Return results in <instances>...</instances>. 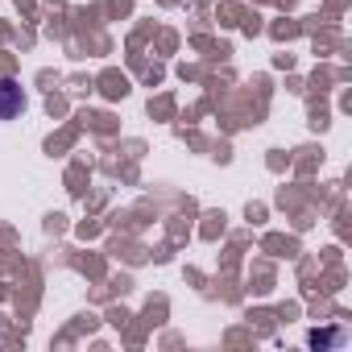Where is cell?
<instances>
[{
	"label": "cell",
	"mask_w": 352,
	"mask_h": 352,
	"mask_svg": "<svg viewBox=\"0 0 352 352\" xmlns=\"http://www.w3.org/2000/svg\"><path fill=\"white\" fill-rule=\"evenodd\" d=\"M21 108H25V100H21V87H17L13 79H0V120L17 116Z\"/></svg>",
	"instance_id": "6da1fadb"
}]
</instances>
